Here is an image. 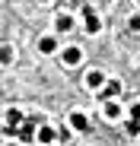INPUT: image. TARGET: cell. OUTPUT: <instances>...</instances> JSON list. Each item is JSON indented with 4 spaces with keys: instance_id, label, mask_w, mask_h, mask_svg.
<instances>
[{
    "instance_id": "cell-6",
    "label": "cell",
    "mask_w": 140,
    "mask_h": 146,
    "mask_svg": "<svg viewBox=\"0 0 140 146\" xmlns=\"http://www.w3.org/2000/svg\"><path fill=\"white\" fill-rule=\"evenodd\" d=\"M83 60V51H80V48L73 44V48H67V51H64V64L67 67H73V64H80Z\"/></svg>"
},
{
    "instance_id": "cell-8",
    "label": "cell",
    "mask_w": 140,
    "mask_h": 146,
    "mask_svg": "<svg viewBox=\"0 0 140 146\" xmlns=\"http://www.w3.org/2000/svg\"><path fill=\"white\" fill-rule=\"evenodd\" d=\"M102 80H105L102 70H89V73H86V86H89V89H102Z\"/></svg>"
},
{
    "instance_id": "cell-16",
    "label": "cell",
    "mask_w": 140,
    "mask_h": 146,
    "mask_svg": "<svg viewBox=\"0 0 140 146\" xmlns=\"http://www.w3.org/2000/svg\"><path fill=\"white\" fill-rule=\"evenodd\" d=\"M41 3H48V0H41Z\"/></svg>"
},
{
    "instance_id": "cell-3",
    "label": "cell",
    "mask_w": 140,
    "mask_h": 146,
    "mask_svg": "<svg viewBox=\"0 0 140 146\" xmlns=\"http://www.w3.org/2000/svg\"><path fill=\"white\" fill-rule=\"evenodd\" d=\"M118 92H121V86L111 80V83H105V89H102V92H96V95H99V102H111V99H115Z\"/></svg>"
},
{
    "instance_id": "cell-5",
    "label": "cell",
    "mask_w": 140,
    "mask_h": 146,
    "mask_svg": "<svg viewBox=\"0 0 140 146\" xmlns=\"http://www.w3.org/2000/svg\"><path fill=\"white\" fill-rule=\"evenodd\" d=\"M70 127H73V130H89V121H86V114L83 111H73V114H70Z\"/></svg>"
},
{
    "instance_id": "cell-1",
    "label": "cell",
    "mask_w": 140,
    "mask_h": 146,
    "mask_svg": "<svg viewBox=\"0 0 140 146\" xmlns=\"http://www.w3.org/2000/svg\"><path fill=\"white\" fill-rule=\"evenodd\" d=\"M35 124H38V117H26V121H22V124L16 127V133H19V140H22V143H32V140H38Z\"/></svg>"
},
{
    "instance_id": "cell-12",
    "label": "cell",
    "mask_w": 140,
    "mask_h": 146,
    "mask_svg": "<svg viewBox=\"0 0 140 146\" xmlns=\"http://www.w3.org/2000/svg\"><path fill=\"white\" fill-rule=\"evenodd\" d=\"M10 60H13V48L3 44V48H0V64H10Z\"/></svg>"
},
{
    "instance_id": "cell-13",
    "label": "cell",
    "mask_w": 140,
    "mask_h": 146,
    "mask_svg": "<svg viewBox=\"0 0 140 146\" xmlns=\"http://www.w3.org/2000/svg\"><path fill=\"white\" fill-rule=\"evenodd\" d=\"M127 133H134V137L140 133V121H134V117H131V124H127Z\"/></svg>"
},
{
    "instance_id": "cell-15",
    "label": "cell",
    "mask_w": 140,
    "mask_h": 146,
    "mask_svg": "<svg viewBox=\"0 0 140 146\" xmlns=\"http://www.w3.org/2000/svg\"><path fill=\"white\" fill-rule=\"evenodd\" d=\"M131 117H134V121H140V105H134V108H131Z\"/></svg>"
},
{
    "instance_id": "cell-7",
    "label": "cell",
    "mask_w": 140,
    "mask_h": 146,
    "mask_svg": "<svg viewBox=\"0 0 140 146\" xmlns=\"http://www.w3.org/2000/svg\"><path fill=\"white\" fill-rule=\"evenodd\" d=\"M54 140H57V130L54 127H48V124L38 127V143H54Z\"/></svg>"
},
{
    "instance_id": "cell-17",
    "label": "cell",
    "mask_w": 140,
    "mask_h": 146,
    "mask_svg": "<svg viewBox=\"0 0 140 146\" xmlns=\"http://www.w3.org/2000/svg\"><path fill=\"white\" fill-rule=\"evenodd\" d=\"M10 146H16V143H10Z\"/></svg>"
},
{
    "instance_id": "cell-4",
    "label": "cell",
    "mask_w": 140,
    "mask_h": 146,
    "mask_svg": "<svg viewBox=\"0 0 140 146\" xmlns=\"http://www.w3.org/2000/svg\"><path fill=\"white\" fill-rule=\"evenodd\" d=\"M22 121H26V117H22V111H19V108H10V111H7V130L13 133V130L22 124Z\"/></svg>"
},
{
    "instance_id": "cell-2",
    "label": "cell",
    "mask_w": 140,
    "mask_h": 146,
    "mask_svg": "<svg viewBox=\"0 0 140 146\" xmlns=\"http://www.w3.org/2000/svg\"><path fill=\"white\" fill-rule=\"evenodd\" d=\"M83 22H86V32L89 35H96V32H102V19L92 13L89 7H83Z\"/></svg>"
},
{
    "instance_id": "cell-11",
    "label": "cell",
    "mask_w": 140,
    "mask_h": 146,
    "mask_svg": "<svg viewBox=\"0 0 140 146\" xmlns=\"http://www.w3.org/2000/svg\"><path fill=\"white\" fill-rule=\"evenodd\" d=\"M70 29H73V16L61 13V16H57V32H70Z\"/></svg>"
},
{
    "instance_id": "cell-9",
    "label": "cell",
    "mask_w": 140,
    "mask_h": 146,
    "mask_svg": "<svg viewBox=\"0 0 140 146\" xmlns=\"http://www.w3.org/2000/svg\"><path fill=\"white\" fill-rule=\"evenodd\" d=\"M38 51H41V54H54V51H57V41H54L51 35L41 38V41H38Z\"/></svg>"
},
{
    "instance_id": "cell-10",
    "label": "cell",
    "mask_w": 140,
    "mask_h": 146,
    "mask_svg": "<svg viewBox=\"0 0 140 146\" xmlns=\"http://www.w3.org/2000/svg\"><path fill=\"white\" fill-rule=\"evenodd\" d=\"M102 114H105L108 121H118V114H121V108L115 105V102H105V105H102Z\"/></svg>"
},
{
    "instance_id": "cell-18",
    "label": "cell",
    "mask_w": 140,
    "mask_h": 146,
    "mask_svg": "<svg viewBox=\"0 0 140 146\" xmlns=\"http://www.w3.org/2000/svg\"><path fill=\"white\" fill-rule=\"evenodd\" d=\"M137 3H140V0H137Z\"/></svg>"
},
{
    "instance_id": "cell-14",
    "label": "cell",
    "mask_w": 140,
    "mask_h": 146,
    "mask_svg": "<svg viewBox=\"0 0 140 146\" xmlns=\"http://www.w3.org/2000/svg\"><path fill=\"white\" fill-rule=\"evenodd\" d=\"M131 32H140V13L131 16Z\"/></svg>"
}]
</instances>
